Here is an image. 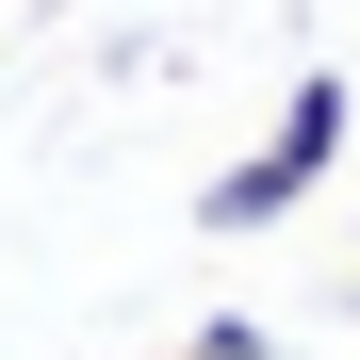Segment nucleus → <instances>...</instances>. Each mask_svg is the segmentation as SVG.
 Returning a JSON list of instances; mask_svg holds the SVG:
<instances>
[{
	"mask_svg": "<svg viewBox=\"0 0 360 360\" xmlns=\"http://www.w3.org/2000/svg\"><path fill=\"white\" fill-rule=\"evenodd\" d=\"M344 131H360V98H344V82H328V66H311V82H295V98H278V131H262V164H278V180H295V197H311V180H328V164H344Z\"/></svg>",
	"mask_w": 360,
	"mask_h": 360,
	"instance_id": "f257e3e1",
	"label": "nucleus"
}]
</instances>
